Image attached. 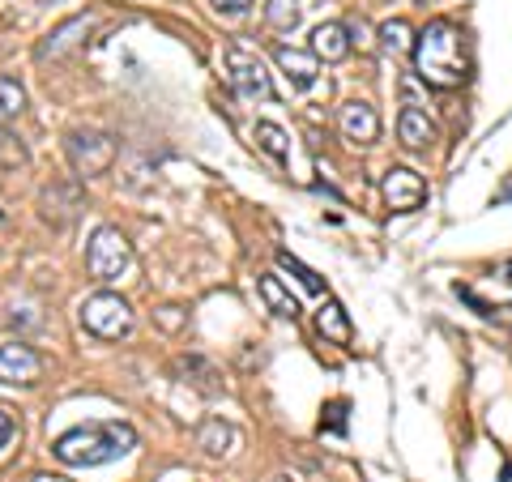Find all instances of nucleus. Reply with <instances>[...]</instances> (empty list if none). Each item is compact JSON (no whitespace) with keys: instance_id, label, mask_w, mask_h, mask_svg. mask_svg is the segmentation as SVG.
Here are the masks:
<instances>
[{"instance_id":"12","label":"nucleus","mask_w":512,"mask_h":482,"mask_svg":"<svg viewBox=\"0 0 512 482\" xmlns=\"http://www.w3.org/2000/svg\"><path fill=\"white\" fill-rule=\"evenodd\" d=\"M397 141H402L406 150H427L431 141H436V124L427 120V111L402 107V116H397Z\"/></svg>"},{"instance_id":"15","label":"nucleus","mask_w":512,"mask_h":482,"mask_svg":"<svg viewBox=\"0 0 512 482\" xmlns=\"http://www.w3.org/2000/svg\"><path fill=\"white\" fill-rule=\"evenodd\" d=\"M197 448L205 457H227L235 448V427L222 423V419H205L201 431H197Z\"/></svg>"},{"instance_id":"14","label":"nucleus","mask_w":512,"mask_h":482,"mask_svg":"<svg viewBox=\"0 0 512 482\" xmlns=\"http://www.w3.org/2000/svg\"><path fill=\"white\" fill-rule=\"evenodd\" d=\"M316 329L320 337H329V342H338V346H350V337H355V329H350V316L338 299H325L316 308Z\"/></svg>"},{"instance_id":"10","label":"nucleus","mask_w":512,"mask_h":482,"mask_svg":"<svg viewBox=\"0 0 512 482\" xmlns=\"http://www.w3.org/2000/svg\"><path fill=\"white\" fill-rule=\"evenodd\" d=\"M350 47H355V39H350L346 22H320L312 30V47H308V52L316 60H325V64H342L350 56Z\"/></svg>"},{"instance_id":"2","label":"nucleus","mask_w":512,"mask_h":482,"mask_svg":"<svg viewBox=\"0 0 512 482\" xmlns=\"http://www.w3.org/2000/svg\"><path fill=\"white\" fill-rule=\"evenodd\" d=\"M137 448V431L128 423H82L73 431L52 440V453L60 465H73V470H90V465H107L120 461Z\"/></svg>"},{"instance_id":"7","label":"nucleus","mask_w":512,"mask_h":482,"mask_svg":"<svg viewBox=\"0 0 512 482\" xmlns=\"http://www.w3.org/2000/svg\"><path fill=\"white\" fill-rule=\"evenodd\" d=\"M43 376V355L26 342H5L0 346V384H13V389H30Z\"/></svg>"},{"instance_id":"4","label":"nucleus","mask_w":512,"mask_h":482,"mask_svg":"<svg viewBox=\"0 0 512 482\" xmlns=\"http://www.w3.org/2000/svg\"><path fill=\"white\" fill-rule=\"evenodd\" d=\"M64 154H69L73 171L90 180V175H103L116 163V137L99 133V128H73V133L64 137Z\"/></svg>"},{"instance_id":"8","label":"nucleus","mask_w":512,"mask_h":482,"mask_svg":"<svg viewBox=\"0 0 512 482\" xmlns=\"http://www.w3.org/2000/svg\"><path fill=\"white\" fill-rule=\"evenodd\" d=\"M384 201H389V210L397 214H410V210H419V205L427 201V180L419 171H410V167H389L384 171Z\"/></svg>"},{"instance_id":"11","label":"nucleus","mask_w":512,"mask_h":482,"mask_svg":"<svg viewBox=\"0 0 512 482\" xmlns=\"http://www.w3.org/2000/svg\"><path fill=\"white\" fill-rule=\"evenodd\" d=\"M274 60L278 69L286 73V82L295 90H312L316 86V73H320V60L312 52H299V47H286V43H274Z\"/></svg>"},{"instance_id":"19","label":"nucleus","mask_w":512,"mask_h":482,"mask_svg":"<svg viewBox=\"0 0 512 482\" xmlns=\"http://www.w3.org/2000/svg\"><path fill=\"white\" fill-rule=\"evenodd\" d=\"M299 18H303L299 0H269L265 5V22L274 30H282V35H291V30L299 26Z\"/></svg>"},{"instance_id":"17","label":"nucleus","mask_w":512,"mask_h":482,"mask_svg":"<svg viewBox=\"0 0 512 482\" xmlns=\"http://www.w3.org/2000/svg\"><path fill=\"white\" fill-rule=\"evenodd\" d=\"M252 141L261 146L274 163H291V137L282 133L278 124H269V120H256V128H252Z\"/></svg>"},{"instance_id":"26","label":"nucleus","mask_w":512,"mask_h":482,"mask_svg":"<svg viewBox=\"0 0 512 482\" xmlns=\"http://www.w3.org/2000/svg\"><path fill=\"white\" fill-rule=\"evenodd\" d=\"M504 282H508V286H512V261H508V265H504Z\"/></svg>"},{"instance_id":"21","label":"nucleus","mask_w":512,"mask_h":482,"mask_svg":"<svg viewBox=\"0 0 512 482\" xmlns=\"http://www.w3.org/2000/svg\"><path fill=\"white\" fill-rule=\"evenodd\" d=\"M278 265H282L286 273H295V278H299L303 286H308V291H312V295H325V282H320V273H316V269H308V265H303V261H295V256H291V252H278Z\"/></svg>"},{"instance_id":"20","label":"nucleus","mask_w":512,"mask_h":482,"mask_svg":"<svg viewBox=\"0 0 512 482\" xmlns=\"http://www.w3.org/2000/svg\"><path fill=\"white\" fill-rule=\"evenodd\" d=\"M26 111V90L13 77H0V120H18Z\"/></svg>"},{"instance_id":"3","label":"nucleus","mask_w":512,"mask_h":482,"mask_svg":"<svg viewBox=\"0 0 512 482\" xmlns=\"http://www.w3.org/2000/svg\"><path fill=\"white\" fill-rule=\"evenodd\" d=\"M227 77H231V86H235L239 99H248V103L278 99L274 77H269L265 60L256 52H248V47H239V43H227Z\"/></svg>"},{"instance_id":"23","label":"nucleus","mask_w":512,"mask_h":482,"mask_svg":"<svg viewBox=\"0 0 512 482\" xmlns=\"http://www.w3.org/2000/svg\"><path fill=\"white\" fill-rule=\"evenodd\" d=\"M210 5L218 13H244V9H252V0H210Z\"/></svg>"},{"instance_id":"22","label":"nucleus","mask_w":512,"mask_h":482,"mask_svg":"<svg viewBox=\"0 0 512 482\" xmlns=\"http://www.w3.org/2000/svg\"><path fill=\"white\" fill-rule=\"evenodd\" d=\"M329 419L320 423V427H329V431H346V401H329Z\"/></svg>"},{"instance_id":"18","label":"nucleus","mask_w":512,"mask_h":482,"mask_svg":"<svg viewBox=\"0 0 512 482\" xmlns=\"http://www.w3.org/2000/svg\"><path fill=\"white\" fill-rule=\"evenodd\" d=\"M376 39H380V47L389 56H402V52H414V30H410V22L406 18H389L380 30H376Z\"/></svg>"},{"instance_id":"25","label":"nucleus","mask_w":512,"mask_h":482,"mask_svg":"<svg viewBox=\"0 0 512 482\" xmlns=\"http://www.w3.org/2000/svg\"><path fill=\"white\" fill-rule=\"evenodd\" d=\"M269 482H299V478H295V474H274Z\"/></svg>"},{"instance_id":"16","label":"nucleus","mask_w":512,"mask_h":482,"mask_svg":"<svg viewBox=\"0 0 512 482\" xmlns=\"http://www.w3.org/2000/svg\"><path fill=\"white\" fill-rule=\"evenodd\" d=\"M90 26H94V18H90V13H82V18H73V22H64L60 30H52V35H47V43H39V60H47V56H64V52H69V47L77 43L73 35H86Z\"/></svg>"},{"instance_id":"24","label":"nucleus","mask_w":512,"mask_h":482,"mask_svg":"<svg viewBox=\"0 0 512 482\" xmlns=\"http://www.w3.org/2000/svg\"><path fill=\"white\" fill-rule=\"evenodd\" d=\"M13 431H18V427H13V419H9V410H0V448H5V444L13 440Z\"/></svg>"},{"instance_id":"13","label":"nucleus","mask_w":512,"mask_h":482,"mask_svg":"<svg viewBox=\"0 0 512 482\" xmlns=\"http://www.w3.org/2000/svg\"><path fill=\"white\" fill-rule=\"evenodd\" d=\"M256 291H261L265 308L274 312V316H282V320H295V316H299V299L286 291L278 273H261V278H256Z\"/></svg>"},{"instance_id":"1","label":"nucleus","mask_w":512,"mask_h":482,"mask_svg":"<svg viewBox=\"0 0 512 482\" xmlns=\"http://www.w3.org/2000/svg\"><path fill=\"white\" fill-rule=\"evenodd\" d=\"M414 73L436 90H457L470 82L466 43H461V30L448 18L427 22L419 35H414Z\"/></svg>"},{"instance_id":"9","label":"nucleus","mask_w":512,"mask_h":482,"mask_svg":"<svg viewBox=\"0 0 512 482\" xmlns=\"http://www.w3.org/2000/svg\"><path fill=\"white\" fill-rule=\"evenodd\" d=\"M338 124H342V137H346V141H355V146H372V141L380 137V116H376V107L367 103V99H350V103H342Z\"/></svg>"},{"instance_id":"5","label":"nucleus","mask_w":512,"mask_h":482,"mask_svg":"<svg viewBox=\"0 0 512 482\" xmlns=\"http://www.w3.org/2000/svg\"><path fill=\"white\" fill-rule=\"evenodd\" d=\"M82 329L94 333V337H107V342H116V337H128L133 333V308H128V299L111 295V291H99L82 303Z\"/></svg>"},{"instance_id":"6","label":"nucleus","mask_w":512,"mask_h":482,"mask_svg":"<svg viewBox=\"0 0 512 482\" xmlns=\"http://www.w3.org/2000/svg\"><path fill=\"white\" fill-rule=\"evenodd\" d=\"M133 265V244L116 231V227H99L90 235V244H86V269H90V278H99V282H111V278H120V273Z\"/></svg>"},{"instance_id":"27","label":"nucleus","mask_w":512,"mask_h":482,"mask_svg":"<svg viewBox=\"0 0 512 482\" xmlns=\"http://www.w3.org/2000/svg\"><path fill=\"white\" fill-rule=\"evenodd\" d=\"M0 141H5V137H0Z\"/></svg>"}]
</instances>
